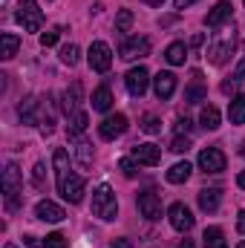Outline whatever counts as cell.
<instances>
[{
  "label": "cell",
  "instance_id": "e0dca14e",
  "mask_svg": "<svg viewBox=\"0 0 245 248\" xmlns=\"http://www.w3.org/2000/svg\"><path fill=\"white\" fill-rule=\"evenodd\" d=\"M81 101H84V87H81V81H75L72 87H66V93H63V113L66 116H75L78 113V107H81Z\"/></svg>",
  "mask_w": 245,
  "mask_h": 248
},
{
  "label": "cell",
  "instance_id": "8fae6325",
  "mask_svg": "<svg viewBox=\"0 0 245 248\" xmlns=\"http://www.w3.org/2000/svg\"><path fill=\"white\" fill-rule=\"evenodd\" d=\"M84 187H87L84 176H78V173H69V176H66V182H63V185H58V193H61L69 205H78V202L84 199Z\"/></svg>",
  "mask_w": 245,
  "mask_h": 248
},
{
  "label": "cell",
  "instance_id": "681fc988",
  "mask_svg": "<svg viewBox=\"0 0 245 248\" xmlns=\"http://www.w3.org/2000/svg\"><path fill=\"white\" fill-rule=\"evenodd\" d=\"M3 248H17V246H12V243H6V246H3Z\"/></svg>",
  "mask_w": 245,
  "mask_h": 248
},
{
  "label": "cell",
  "instance_id": "f1b7e54d",
  "mask_svg": "<svg viewBox=\"0 0 245 248\" xmlns=\"http://www.w3.org/2000/svg\"><path fill=\"white\" fill-rule=\"evenodd\" d=\"M228 119H231V124H245V95H234L231 98Z\"/></svg>",
  "mask_w": 245,
  "mask_h": 248
},
{
  "label": "cell",
  "instance_id": "f6af8a7d",
  "mask_svg": "<svg viewBox=\"0 0 245 248\" xmlns=\"http://www.w3.org/2000/svg\"><path fill=\"white\" fill-rule=\"evenodd\" d=\"M202 41H205L202 35H193V38H190V46H202Z\"/></svg>",
  "mask_w": 245,
  "mask_h": 248
},
{
  "label": "cell",
  "instance_id": "d6986e66",
  "mask_svg": "<svg viewBox=\"0 0 245 248\" xmlns=\"http://www.w3.org/2000/svg\"><path fill=\"white\" fill-rule=\"evenodd\" d=\"M52 165H55V185H63L66 176L72 173V170H69V156H66L63 147H55V153H52Z\"/></svg>",
  "mask_w": 245,
  "mask_h": 248
},
{
  "label": "cell",
  "instance_id": "d590c367",
  "mask_svg": "<svg viewBox=\"0 0 245 248\" xmlns=\"http://www.w3.org/2000/svg\"><path fill=\"white\" fill-rule=\"evenodd\" d=\"M170 150H173V153H187V150H190V139H187V136H173Z\"/></svg>",
  "mask_w": 245,
  "mask_h": 248
},
{
  "label": "cell",
  "instance_id": "ab89813d",
  "mask_svg": "<svg viewBox=\"0 0 245 248\" xmlns=\"http://www.w3.org/2000/svg\"><path fill=\"white\" fill-rule=\"evenodd\" d=\"M237 231H240V234H245V211H240V214H237Z\"/></svg>",
  "mask_w": 245,
  "mask_h": 248
},
{
  "label": "cell",
  "instance_id": "7402d4cb",
  "mask_svg": "<svg viewBox=\"0 0 245 248\" xmlns=\"http://www.w3.org/2000/svg\"><path fill=\"white\" fill-rule=\"evenodd\" d=\"M202 246L205 248H228V243H225V231H222L219 225H208L205 234H202Z\"/></svg>",
  "mask_w": 245,
  "mask_h": 248
},
{
  "label": "cell",
  "instance_id": "ee69618b",
  "mask_svg": "<svg viewBox=\"0 0 245 248\" xmlns=\"http://www.w3.org/2000/svg\"><path fill=\"white\" fill-rule=\"evenodd\" d=\"M110 248H133V246H130V240H116Z\"/></svg>",
  "mask_w": 245,
  "mask_h": 248
},
{
  "label": "cell",
  "instance_id": "30bf717a",
  "mask_svg": "<svg viewBox=\"0 0 245 248\" xmlns=\"http://www.w3.org/2000/svg\"><path fill=\"white\" fill-rule=\"evenodd\" d=\"M138 211H141V217L150 219V222L162 219V199H159V193L141 190V193H138Z\"/></svg>",
  "mask_w": 245,
  "mask_h": 248
},
{
  "label": "cell",
  "instance_id": "836d02e7",
  "mask_svg": "<svg viewBox=\"0 0 245 248\" xmlns=\"http://www.w3.org/2000/svg\"><path fill=\"white\" fill-rule=\"evenodd\" d=\"M130 26H133V12L130 9H122L116 15V32H130Z\"/></svg>",
  "mask_w": 245,
  "mask_h": 248
},
{
  "label": "cell",
  "instance_id": "7a4b0ae2",
  "mask_svg": "<svg viewBox=\"0 0 245 248\" xmlns=\"http://www.w3.org/2000/svg\"><path fill=\"white\" fill-rule=\"evenodd\" d=\"M0 187H3V196H6V208L15 211L20 205V190H23V176H20V168L15 162H9L3 168V179H0Z\"/></svg>",
  "mask_w": 245,
  "mask_h": 248
},
{
  "label": "cell",
  "instance_id": "cb8c5ba5",
  "mask_svg": "<svg viewBox=\"0 0 245 248\" xmlns=\"http://www.w3.org/2000/svg\"><path fill=\"white\" fill-rule=\"evenodd\" d=\"M87 124H90V116H87L84 110H78L75 116H69V124H66L69 139H81V133L87 130Z\"/></svg>",
  "mask_w": 245,
  "mask_h": 248
},
{
  "label": "cell",
  "instance_id": "816d5d0a",
  "mask_svg": "<svg viewBox=\"0 0 245 248\" xmlns=\"http://www.w3.org/2000/svg\"><path fill=\"white\" fill-rule=\"evenodd\" d=\"M237 248H245V240H243V243H240V246H237Z\"/></svg>",
  "mask_w": 245,
  "mask_h": 248
},
{
  "label": "cell",
  "instance_id": "52a82bcc",
  "mask_svg": "<svg viewBox=\"0 0 245 248\" xmlns=\"http://www.w3.org/2000/svg\"><path fill=\"white\" fill-rule=\"evenodd\" d=\"M124 84H127V93L133 98H141L147 93V84H150V72L144 66H133L127 75H124Z\"/></svg>",
  "mask_w": 245,
  "mask_h": 248
},
{
  "label": "cell",
  "instance_id": "8d00e7d4",
  "mask_svg": "<svg viewBox=\"0 0 245 248\" xmlns=\"http://www.w3.org/2000/svg\"><path fill=\"white\" fill-rule=\"evenodd\" d=\"M44 248H66V237L55 231V234H49V237L44 240Z\"/></svg>",
  "mask_w": 245,
  "mask_h": 248
},
{
  "label": "cell",
  "instance_id": "4dcf8cb0",
  "mask_svg": "<svg viewBox=\"0 0 245 248\" xmlns=\"http://www.w3.org/2000/svg\"><path fill=\"white\" fill-rule=\"evenodd\" d=\"M78 58H81V49H78L75 44H66V46H61V61L66 63V66H75V63H78Z\"/></svg>",
  "mask_w": 245,
  "mask_h": 248
},
{
  "label": "cell",
  "instance_id": "2e32d148",
  "mask_svg": "<svg viewBox=\"0 0 245 248\" xmlns=\"http://www.w3.org/2000/svg\"><path fill=\"white\" fill-rule=\"evenodd\" d=\"M153 90H156V98L159 101H168L176 93V75L173 72H159L153 78Z\"/></svg>",
  "mask_w": 245,
  "mask_h": 248
},
{
  "label": "cell",
  "instance_id": "c3c4849f",
  "mask_svg": "<svg viewBox=\"0 0 245 248\" xmlns=\"http://www.w3.org/2000/svg\"><path fill=\"white\" fill-rule=\"evenodd\" d=\"M179 248H193V243H190V240H184V243H179Z\"/></svg>",
  "mask_w": 245,
  "mask_h": 248
},
{
  "label": "cell",
  "instance_id": "4fadbf2b",
  "mask_svg": "<svg viewBox=\"0 0 245 248\" xmlns=\"http://www.w3.org/2000/svg\"><path fill=\"white\" fill-rule=\"evenodd\" d=\"M168 217H170V225H173L176 231H182V234H187V231L193 228V214H190V208L182 205V202H173L170 211H168Z\"/></svg>",
  "mask_w": 245,
  "mask_h": 248
},
{
  "label": "cell",
  "instance_id": "83f0119b",
  "mask_svg": "<svg viewBox=\"0 0 245 248\" xmlns=\"http://www.w3.org/2000/svg\"><path fill=\"white\" fill-rule=\"evenodd\" d=\"M222 122V116H219V110L214 107V104H208V107H202V113H199V124L205 127V130H216Z\"/></svg>",
  "mask_w": 245,
  "mask_h": 248
},
{
  "label": "cell",
  "instance_id": "f907efd6",
  "mask_svg": "<svg viewBox=\"0 0 245 248\" xmlns=\"http://www.w3.org/2000/svg\"><path fill=\"white\" fill-rule=\"evenodd\" d=\"M240 153H243V156H245V144H243V147H240Z\"/></svg>",
  "mask_w": 245,
  "mask_h": 248
},
{
  "label": "cell",
  "instance_id": "7c38bea8",
  "mask_svg": "<svg viewBox=\"0 0 245 248\" xmlns=\"http://www.w3.org/2000/svg\"><path fill=\"white\" fill-rule=\"evenodd\" d=\"M98 133H101V139H107V141H113V139L124 136V133H127V116H124V113L107 116L104 122L98 124Z\"/></svg>",
  "mask_w": 245,
  "mask_h": 248
},
{
  "label": "cell",
  "instance_id": "f35d334b",
  "mask_svg": "<svg viewBox=\"0 0 245 248\" xmlns=\"http://www.w3.org/2000/svg\"><path fill=\"white\" fill-rule=\"evenodd\" d=\"M190 130H193V122L190 119H179L176 122V136H187Z\"/></svg>",
  "mask_w": 245,
  "mask_h": 248
},
{
  "label": "cell",
  "instance_id": "e575fe53",
  "mask_svg": "<svg viewBox=\"0 0 245 248\" xmlns=\"http://www.w3.org/2000/svg\"><path fill=\"white\" fill-rule=\"evenodd\" d=\"M44 170H46V168H44V162H38V165L32 168V185H35V187H41V190L46 187V179H44Z\"/></svg>",
  "mask_w": 245,
  "mask_h": 248
},
{
  "label": "cell",
  "instance_id": "f546056e",
  "mask_svg": "<svg viewBox=\"0 0 245 248\" xmlns=\"http://www.w3.org/2000/svg\"><path fill=\"white\" fill-rule=\"evenodd\" d=\"M205 95H208V90H205V84H199V81L184 90V101H187V104H199V101H205Z\"/></svg>",
  "mask_w": 245,
  "mask_h": 248
},
{
  "label": "cell",
  "instance_id": "8992f818",
  "mask_svg": "<svg viewBox=\"0 0 245 248\" xmlns=\"http://www.w3.org/2000/svg\"><path fill=\"white\" fill-rule=\"evenodd\" d=\"M87 61H90V69H95V72H110V66H113V49L104 41H95L90 46V52H87Z\"/></svg>",
  "mask_w": 245,
  "mask_h": 248
},
{
  "label": "cell",
  "instance_id": "b9f144b4",
  "mask_svg": "<svg viewBox=\"0 0 245 248\" xmlns=\"http://www.w3.org/2000/svg\"><path fill=\"white\" fill-rule=\"evenodd\" d=\"M193 3H196V0H173L176 9H187V6H193Z\"/></svg>",
  "mask_w": 245,
  "mask_h": 248
},
{
  "label": "cell",
  "instance_id": "484cf974",
  "mask_svg": "<svg viewBox=\"0 0 245 248\" xmlns=\"http://www.w3.org/2000/svg\"><path fill=\"white\" fill-rule=\"evenodd\" d=\"M110 107H113V93H110V87H98V90L92 93V110L107 113Z\"/></svg>",
  "mask_w": 245,
  "mask_h": 248
},
{
  "label": "cell",
  "instance_id": "d4e9b609",
  "mask_svg": "<svg viewBox=\"0 0 245 248\" xmlns=\"http://www.w3.org/2000/svg\"><path fill=\"white\" fill-rule=\"evenodd\" d=\"M190 173H193L190 162H176V165L168 170V182H170V185H182V182L190 179Z\"/></svg>",
  "mask_w": 245,
  "mask_h": 248
},
{
  "label": "cell",
  "instance_id": "3957f363",
  "mask_svg": "<svg viewBox=\"0 0 245 248\" xmlns=\"http://www.w3.org/2000/svg\"><path fill=\"white\" fill-rule=\"evenodd\" d=\"M92 214L98 219H107V222L119 217V199L110 185H98L92 190Z\"/></svg>",
  "mask_w": 245,
  "mask_h": 248
},
{
  "label": "cell",
  "instance_id": "603a6c76",
  "mask_svg": "<svg viewBox=\"0 0 245 248\" xmlns=\"http://www.w3.org/2000/svg\"><path fill=\"white\" fill-rule=\"evenodd\" d=\"M165 58H168L170 66H182V63L187 61V46H184L182 41H173V44L165 49Z\"/></svg>",
  "mask_w": 245,
  "mask_h": 248
},
{
  "label": "cell",
  "instance_id": "ffe728a7",
  "mask_svg": "<svg viewBox=\"0 0 245 248\" xmlns=\"http://www.w3.org/2000/svg\"><path fill=\"white\" fill-rule=\"evenodd\" d=\"M17 113H20V119L26 124H38L41 122V98H35V95L26 98V101L17 107Z\"/></svg>",
  "mask_w": 245,
  "mask_h": 248
},
{
  "label": "cell",
  "instance_id": "9c48e42d",
  "mask_svg": "<svg viewBox=\"0 0 245 248\" xmlns=\"http://www.w3.org/2000/svg\"><path fill=\"white\" fill-rule=\"evenodd\" d=\"M225 153L219 150V147H205L202 153H199V168L205 170V173H222L225 170Z\"/></svg>",
  "mask_w": 245,
  "mask_h": 248
},
{
  "label": "cell",
  "instance_id": "277c9868",
  "mask_svg": "<svg viewBox=\"0 0 245 248\" xmlns=\"http://www.w3.org/2000/svg\"><path fill=\"white\" fill-rule=\"evenodd\" d=\"M15 20H17L26 32H41V26H44V12L38 9V0H20V3H17V12H15Z\"/></svg>",
  "mask_w": 245,
  "mask_h": 248
},
{
  "label": "cell",
  "instance_id": "9a60e30c",
  "mask_svg": "<svg viewBox=\"0 0 245 248\" xmlns=\"http://www.w3.org/2000/svg\"><path fill=\"white\" fill-rule=\"evenodd\" d=\"M35 217H38L41 222H61L66 214H63L61 205H55L52 199H41V202L35 205Z\"/></svg>",
  "mask_w": 245,
  "mask_h": 248
},
{
  "label": "cell",
  "instance_id": "44dd1931",
  "mask_svg": "<svg viewBox=\"0 0 245 248\" xmlns=\"http://www.w3.org/2000/svg\"><path fill=\"white\" fill-rule=\"evenodd\" d=\"M17 49H20V38L15 32H3L0 35V58L3 61H12L17 55Z\"/></svg>",
  "mask_w": 245,
  "mask_h": 248
},
{
  "label": "cell",
  "instance_id": "5b68a950",
  "mask_svg": "<svg viewBox=\"0 0 245 248\" xmlns=\"http://www.w3.org/2000/svg\"><path fill=\"white\" fill-rule=\"evenodd\" d=\"M119 55H122L124 61L147 58V55H150V38H144V35H133V38H127L122 46H119Z\"/></svg>",
  "mask_w": 245,
  "mask_h": 248
},
{
  "label": "cell",
  "instance_id": "7dc6e473",
  "mask_svg": "<svg viewBox=\"0 0 245 248\" xmlns=\"http://www.w3.org/2000/svg\"><path fill=\"white\" fill-rule=\"evenodd\" d=\"M144 3H150V6H162L165 0H144Z\"/></svg>",
  "mask_w": 245,
  "mask_h": 248
},
{
  "label": "cell",
  "instance_id": "ac0fdd59",
  "mask_svg": "<svg viewBox=\"0 0 245 248\" xmlns=\"http://www.w3.org/2000/svg\"><path fill=\"white\" fill-rule=\"evenodd\" d=\"M219 202H222V190H219V187H205V190H199V208H202L205 214L219 211Z\"/></svg>",
  "mask_w": 245,
  "mask_h": 248
},
{
  "label": "cell",
  "instance_id": "60d3db41",
  "mask_svg": "<svg viewBox=\"0 0 245 248\" xmlns=\"http://www.w3.org/2000/svg\"><path fill=\"white\" fill-rule=\"evenodd\" d=\"M237 90V81L231 78V81H222V93H234Z\"/></svg>",
  "mask_w": 245,
  "mask_h": 248
},
{
  "label": "cell",
  "instance_id": "bcb514c9",
  "mask_svg": "<svg viewBox=\"0 0 245 248\" xmlns=\"http://www.w3.org/2000/svg\"><path fill=\"white\" fill-rule=\"evenodd\" d=\"M237 185H240V187H243V190H245V170H243V173H240V176H237Z\"/></svg>",
  "mask_w": 245,
  "mask_h": 248
},
{
  "label": "cell",
  "instance_id": "6da1fadb",
  "mask_svg": "<svg viewBox=\"0 0 245 248\" xmlns=\"http://www.w3.org/2000/svg\"><path fill=\"white\" fill-rule=\"evenodd\" d=\"M234 46H237V35H234V29L219 26V29L211 35V44H208V61L214 63V66H222V63L231 58Z\"/></svg>",
  "mask_w": 245,
  "mask_h": 248
},
{
  "label": "cell",
  "instance_id": "1f68e13d",
  "mask_svg": "<svg viewBox=\"0 0 245 248\" xmlns=\"http://www.w3.org/2000/svg\"><path fill=\"white\" fill-rule=\"evenodd\" d=\"M119 168H122V173L127 176V179L138 176V162H136L133 156H124V159H119Z\"/></svg>",
  "mask_w": 245,
  "mask_h": 248
},
{
  "label": "cell",
  "instance_id": "ba28073f",
  "mask_svg": "<svg viewBox=\"0 0 245 248\" xmlns=\"http://www.w3.org/2000/svg\"><path fill=\"white\" fill-rule=\"evenodd\" d=\"M130 156L138 162V165H147V168H156L162 162V147H156L153 141H144V144H133Z\"/></svg>",
  "mask_w": 245,
  "mask_h": 248
},
{
  "label": "cell",
  "instance_id": "5bb4252c",
  "mask_svg": "<svg viewBox=\"0 0 245 248\" xmlns=\"http://www.w3.org/2000/svg\"><path fill=\"white\" fill-rule=\"evenodd\" d=\"M231 15H234V3L231 0H219L211 12H208V17H205V26H211V29H219V26H225L228 20H231Z\"/></svg>",
  "mask_w": 245,
  "mask_h": 248
},
{
  "label": "cell",
  "instance_id": "4316f807",
  "mask_svg": "<svg viewBox=\"0 0 245 248\" xmlns=\"http://www.w3.org/2000/svg\"><path fill=\"white\" fill-rule=\"evenodd\" d=\"M92 144L87 141V139H78V144H75V162H78V168H90L92 165Z\"/></svg>",
  "mask_w": 245,
  "mask_h": 248
},
{
  "label": "cell",
  "instance_id": "74e56055",
  "mask_svg": "<svg viewBox=\"0 0 245 248\" xmlns=\"http://www.w3.org/2000/svg\"><path fill=\"white\" fill-rule=\"evenodd\" d=\"M58 38H61V29H49V32L41 35V46H55Z\"/></svg>",
  "mask_w": 245,
  "mask_h": 248
},
{
  "label": "cell",
  "instance_id": "7bdbcfd3",
  "mask_svg": "<svg viewBox=\"0 0 245 248\" xmlns=\"http://www.w3.org/2000/svg\"><path fill=\"white\" fill-rule=\"evenodd\" d=\"M245 75V61H240V66H237V72H234V81H240Z\"/></svg>",
  "mask_w": 245,
  "mask_h": 248
},
{
  "label": "cell",
  "instance_id": "d6a6232c",
  "mask_svg": "<svg viewBox=\"0 0 245 248\" xmlns=\"http://www.w3.org/2000/svg\"><path fill=\"white\" fill-rule=\"evenodd\" d=\"M141 130H144L147 136H156V133H162V122H159L153 113H147V116L141 119Z\"/></svg>",
  "mask_w": 245,
  "mask_h": 248
}]
</instances>
